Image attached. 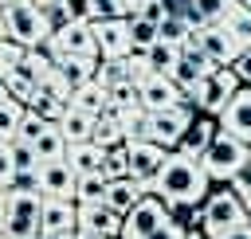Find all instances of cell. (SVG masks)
I'll use <instances>...</instances> for the list:
<instances>
[{"label":"cell","mask_w":251,"mask_h":239,"mask_svg":"<svg viewBox=\"0 0 251 239\" xmlns=\"http://www.w3.org/2000/svg\"><path fill=\"white\" fill-rule=\"evenodd\" d=\"M153 192H161L173 208H196V204L208 200V192H212V176L204 172V165H200L196 157H184V153L173 149L169 165H165L161 176L153 180Z\"/></svg>","instance_id":"6da1fadb"},{"label":"cell","mask_w":251,"mask_h":239,"mask_svg":"<svg viewBox=\"0 0 251 239\" xmlns=\"http://www.w3.org/2000/svg\"><path fill=\"white\" fill-rule=\"evenodd\" d=\"M243 223H251V212H247V200L231 184H220L216 192H208V200H204V223H200L208 239H224L227 231H235Z\"/></svg>","instance_id":"7a4b0ae2"},{"label":"cell","mask_w":251,"mask_h":239,"mask_svg":"<svg viewBox=\"0 0 251 239\" xmlns=\"http://www.w3.org/2000/svg\"><path fill=\"white\" fill-rule=\"evenodd\" d=\"M247 161H251V145L239 141V137L227 133V129H220V133L212 137V145L204 149V157H200V165H204V172L212 176V184H231V176H235Z\"/></svg>","instance_id":"3957f363"},{"label":"cell","mask_w":251,"mask_h":239,"mask_svg":"<svg viewBox=\"0 0 251 239\" xmlns=\"http://www.w3.org/2000/svg\"><path fill=\"white\" fill-rule=\"evenodd\" d=\"M4 24H8V35L24 47H47V39H51V24L43 20V8L35 0L4 4Z\"/></svg>","instance_id":"277c9868"},{"label":"cell","mask_w":251,"mask_h":239,"mask_svg":"<svg viewBox=\"0 0 251 239\" xmlns=\"http://www.w3.org/2000/svg\"><path fill=\"white\" fill-rule=\"evenodd\" d=\"M239 86H243V82H239L235 67H216V71H208V74H204V82L188 94V102H192L200 114L220 118V114H224V106L235 98V90H239Z\"/></svg>","instance_id":"5b68a950"},{"label":"cell","mask_w":251,"mask_h":239,"mask_svg":"<svg viewBox=\"0 0 251 239\" xmlns=\"http://www.w3.org/2000/svg\"><path fill=\"white\" fill-rule=\"evenodd\" d=\"M176 215V208L161 196V192H145L129 212H126V227H122V239H145L153 235L161 223H169Z\"/></svg>","instance_id":"8992f818"},{"label":"cell","mask_w":251,"mask_h":239,"mask_svg":"<svg viewBox=\"0 0 251 239\" xmlns=\"http://www.w3.org/2000/svg\"><path fill=\"white\" fill-rule=\"evenodd\" d=\"M39 215H43V192H16V188H8L4 231H8L12 239L39 235Z\"/></svg>","instance_id":"52a82bcc"},{"label":"cell","mask_w":251,"mask_h":239,"mask_svg":"<svg viewBox=\"0 0 251 239\" xmlns=\"http://www.w3.org/2000/svg\"><path fill=\"white\" fill-rule=\"evenodd\" d=\"M47 51H51V55H90V59H102L98 39H94V20H90L86 12H82V16H75L67 27L51 31Z\"/></svg>","instance_id":"ba28073f"},{"label":"cell","mask_w":251,"mask_h":239,"mask_svg":"<svg viewBox=\"0 0 251 239\" xmlns=\"http://www.w3.org/2000/svg\"><path fill=\"white\" fill-rule=\"evenodd\" d=\"M173 157V145L157 141V137H141V141H129V176L145 180L153 188V180L161 176V168L169 165Z\"/></svg>","instance_id":"9c48e42d"},{"label":"cell","mask_w":251,"mask_h":239,"mask_svg":"<svg viewBox=\"0 0 251 239\" xmlns=\"http://www.w3.org/2000/svg\"><path fill=\"white\" fill-rule=\"evenodd\" d=\"M196 106L184 98V102H176V106H165V110H149L153 114V137L157 141H165V145H180V137L188 133V125L196 121V114H192Z\"/></svg>","instance_id":"30bf717a"},{"label":"cell","mask_w":251,"mask_h":239,"mask_svg":"<svg viewBox=\"0 0 251 239\" xmlns=\"http://www.w3.org/2000/svg\"><path fill=\"white\" fill-rule=\"evenodd\" d=\"M192 39L208 51V59H212L216 67H231V63H235V55L243 51V43L227 31V24H204L200 31H192Z\"/></svg>","instance_id":"8fae6325"},{"label":"cell","mask_w":251,"mask_h":239,"mask_svg":"<svg viewBox=\"0 0 251 239\" xmlns=\"http://www.w3.org/2000/svg\"><path fill=\"white\" fill-rule=\"evenodd\" d=\"M94 39L102 59H126L133 51L129 39V16H110V20H94Z\"/></svg>","instance_id":"7c38bea8"},{"label":"cell","mask_w":251,"mask_h":239,"mask_svg":"<svg viewBox=\"0 0 251 239\" xmlns=\"http://www.w3.org/2000/svg\"><path fill=\"white\" fill-rule=\"evenodd\" d=\"M137 90H141V106H145V110H165V106H176V102L188 98V94L173 82V74H165V71L145 74V78L137 82Z\"/></svg>","instance_id":"4fadbf2b"},{"label":"cell","mask_w":251,"mask_h":239,"mask_svg":"<svg viewBox=\"0 0 251 239\" xmlns=\"http://www.w3.org/2000/svg\"><path fill=\"white\" fill-rule=\"evenodd\" d=\"M75 188H78V172L71 168L67 157H55V161H43V165H39V192H43V196L75 200Z\"/></svg>","instance_id":"5bb4252c"},{"label":"cell","mask_w":251,"mask_h":239,"mask_svg":"<svg viewBox=\"0 0 251 239\" xmlns=\"http://www.w3.org/2000/svg\"><path fill=\"white\" fill-rule=\"evenodd\" d=\"M220 129H227V133H235L239 141L251 145V86H247V82H243V86L235 90V98L224 106V114H220Z\"/></svg>","instance_id":"9a60e30c"},{"label":"cell","mask_w":251,"mask_h":239,"mask_svg":"<svg viewBox=\"0 0 251 239\" xmlns=\"http://www.w3.org/2000/svg\"><path fill=\"white\" fill-rule=\"evenodd\" d=\"M78 227H90V231H102V235L122 239L126 215H122L118 208H110L106 200H102V204H78Z\"/></svg>","instance_id":"2e32d148"},{"label":"cell","mask_w":251,"mask_h":239,"mask_svg":"<svg viewBox=\"0 0 251 239\" xmlns=\"http://www.w3.org/2000/svg\"><path fill=\"white\" fill-rule=\"evenodd\" d=\"M98 63L102 59H90V55H55V78L67 90H78L82 82H90L98 74Z\"/></svg>","instance_id":"e0dca14e"},{"label":"cell","mask_w":251,"mask_h":239,"mask_svg":"<svg viewBox=\"0 0 251 239\" xmlns=\"http://www.w3.org/2000/svg\"><path fill=\"white\" fill-rule=\"evenodd\" d=\"M78 227V200H63V196H43V215H39V231H75Z\"/></svg>","instance_id":"ac0fdd59"},{"label":"cell","mask_w":251,"mask_h":239,"mask_svg":"<svg viewBox=\"0 0 251 239\" xmlns=\"http://www.w3.org/2000/svg\"><path fill=\"white\" fill-rule=\"evenodd\" d=\"M220 133V118H212V114H200L192 125H188V133L180 137V145H176V153H184V157H204V149L212 145V137Z\"/></svg>","instance_id":"d6986e66"},{"label":"cell","mask_w":251,"mask_h":239,"mask_svg":"<svg viewBox=\"0 0 251 239\" xmlns=\"http://www.w3.org/2000/svg\"><path fill=\"white\" fill-rule=\"evenodd\" d=\"M145 192H153V188H149L145 180H137V176H129V172H126V176H114V180L106 184V204H110V208H118V212L126 215V212H129Z\"/></svg>","instance_id":"ffe728a7"},{"label":"cell","mask_w":251,"mask_h":239,"mask_svg":"<svg viewBox=\"0 0 251 239\" xmlns=\"http://www.w3.org/2000/svg\"><path fill=\"white\" fill-rule=\"evenodd\" d=\"M67 161H71V168H75L78 176H86V172H102L106 145L94 141V137H86V141H71V145H67Z\"/></svg>","instance_id":"44dd1931"},{"label":"cell","mask_w":251,"mask_h":239,"mask_svg":"<svg viewBox=\"0 0 251 239\" xmlns=\"http://www.w3.org/2000/svg\"><path fill=\"white\" fill-rule=\"evenodd\" d=\"M94 125H98V114H86L78 106H67V114L59 118V129L67 133V141H86L94 137Z\"/></svg>","instance_id":"7402d4cb"},{"label":"cell","mask_w":251,"mask_h":239,"mask_svg":"<svg viewBox=\"0 0 251 239\" xmlns=\"http://www.w3.org/2000/svg\"><path fill=\"white\" fill-rule=\"evenodd\" d=\"M71 106H78V110H86V114H102V110L110 106V90H106L98 78H90V82H82L78 90H71Z\"/></svg>","instance_id":"603a6c76"},{"label":"cell","mask_w":251,"mask_h":239,"mask_svg":"<svg viewBox=\"0 0 251 239\" xmlns=\"http://www.w3.org/2000/svg\"><path fill=\"white\" fill-rule=\"evenodd\" d=\"M67 133L59 129V121H51L43 133H39V141H35V153H39V161H55V157H67Z\"/></svg>","instance_id":"cb8c5ba5"},{"label":"cell","mask_w":251,"mask_h":239,"mask_svg":"<svg viewBox=\"0 0 251 239\" xmlns=\"http://www.w3.org/2000/svg\"><path fill=\"white\" fill-rule=\"evenodd\" d=\"M39 8H43V20L51 24V31H59V27H67L75 16H82V4H75V0H43Z\"/></svg>","instance_id":"d4e9b609"},{"label":"cell","mask_w":251,"mask_h":239,"mask_svg":"<svg viewBox=\"0 0 251 239\" xmlns=\"http://www.w3.org/2000/svg\"><path fill=\"white\" fill-rule=\"evenodd\" d=\"M106 184H110L106 172H86V176H78L75 200H78V204H102V200H106Z\"/></svg>","instance_id":"484cf974"},{"label":"cell","mask_w":251,"mask_h":239,"mask_svg":"<svg viewBox=\"0 0 251 239\" xmlns=\"http://www.w3.org/2000/svg\"><path fill=\"white\" fill-rule=\"evenodd\" d=\"M129 39H133V51H149L157 39H161V31H157V24L153 20H145V16H129Z\"/></svg>","instance_id":"4316f807"},{"label":"cell","mask_w":251,"mask_h":239,"mask_svg":"<svg viewBox=\"0 0 251 239\" xmlns=\"http://www.w3.org/2000/svg\"><path fill=\"white\" fill-rule=\"evenodd\" d=\"M24 110H27V106H24V102H20L16 94L0 102V137H4V141H12V137H16V129H20V118H24Z\"/></svg>","instance_id":"83f0119b"},{"label":"cell","mask_w":251,"mask_h":239,"mask_svg":"<svg viewBox=\"0 0 251 239\" xmlns=\"http://www.w3.org/2000/svg\"><path fill=\"white\" fill-rule=\"evenodd\" d=\"M224 24H227V31H231V35H235L243 47H251V8H247L243 0H239V4H235V8L224 16Z\"/></svg>","instance_id":"f1b7e54d"},{"label":"cell","mask_w":251,"mask_h":239,"mask_svg":"<svg viewBox=\"0 0 251 239\" xmlns=\"http://www.w3.org/2000/svg\"><path fill=\"white\" fill-rule=\"evenodd\" d=\"M102 172L114 180V176H126L129 172V141H118V145H106V161H102Z\"/></svg>","instance_id":"f546056e"},{"label":"cell","mask_w":251,"mask_h":239,"mask_svg":"<svg viewBox=\"0 0 251 239\" xmlns=\"http://www.w3.org/2000/svg\"><path fill=\"white\" fill-rule=\"evenodd\" d=\"M31 55V47H24V43H16L12 35H4L0 39V74H12L16 67H24V59Z\"/></svg>","instance_id":"4dcf8cb0"},{"label":"cell","mask_w":251,"mask_h":239,"mask_svg":"<svg viewBox=\"0 0 251 239\" xmlns=\"http://www.w3.org/2000/svg\"><path fill=\"white\" fill-rule=\"evenodd\" d=\"M157 31H161V39H165V43H176V47H180V43H184L196 27H192L184 16H165V20L157 24Z\"/></svg>","instance_id":"1f68e13d"},{"label":"cell","mask_w":251,"mask_h":239,"mask_svg":"<svg viewBox=\"0 0 251 239\" xmlns=\"http://www.w3.org/2000/svg\"><path fill=\"white\" fill-rule=\"evenodd\" d=\"M106 90H114L118 82H129V71H126V59H102L98 63V74H94Z\"/></svg>","instance_id":"d6a6232c"},{"label":"cell","mask_w":251,"mask_h":239,"mask_svg":"<svg viewBox=\"0 0 251 239\" xmlns=\"http://www.w3.org/2000/svg\"><path fill=\"white\" fill-rule=\"evenodd\" d=\"M47 125H51V121H47L39 110H31V106H27V110H24V118H20V129H16V137H24V141H31V145H35V141H39V133H43Z\"/></svg>","instance_id":"836d02e7"},{"label":"cell","mask_w":251,"mask_h":239,"mask_svg":"<svg viewBox=\"0 0 251 239\" xmlns=\"http://www.w3.org/2000/svg\"><path fill=\"white\" fill-rule=\"evenodd\" d=\"M176 55H180V47L176 43H165V39H157L153 47H149V63H153V71H173V63H176Z\"/></svg>","instance_id":"e575fe53"},{"label":"cell","mask_w":251,"mask_h":239,"mask_svg":"<svg viewBox=\"0 0 251 239\" xmlns=\"http://www.w3.org/2000/svg\"><path fill=\"white\" fill-rule=\"evenodd\" d=\"M239 0H196V12L204 24H224V16L235 8Z\"/></svg>","instance_id":"d590c367"},{"label":"cell","mask_w":251,"mask_h":239,"mask_svg":"<svg viewBox=\"0 0 251 239\" xmlns=\"http://www.w3.org/2000/svg\"><path fill=\"white\" fill-rule=\"evenodd\" d=\"M82 12L90 20H110V16H126L122 0H82Z\"/></svg>","instance_id":"8d00e7d4"},{"label":"cell","mask_w":251,"mask_h":239,"mask_svg":"<svg viewBox=\"0 0 251 239\" xmlns=\"http://www.w3.org/2000/svg\"><path fill=\"white\" fill-rule=\"evenodd\" d=\"M184 235H188V223H184L180 215H173L169 223H161V227H157L153 235H145V239H184Z\"/></svg>","instance_id":"74e56055"},{"label":"cell","mask_w":251,"mask_h":239,"mask_svg":"<svg viewBox=\"0 0 251 239\" xmlns=\"http://www.w3.org/2000/svg\"><path fill=\"white\" fill-rule=\"evenodd\" d=\"M12 176H16V161H12L8 141H0V188H8V184H12Z\"/></svg>","instance_id":"f35d334b"},{"label":"cell","mask_w":251,"mask_h":239,"mask_svg":"<svg viewBox=\"0 0 251 239\" xmlns=\"http://www.w3.org/2000/svg\"><path fill=\"white\" fill-rule=\"evenodd\" d=\"M8 188H16V192H39V168H31V172H16Z\"/></svg>","instance_id":"ab89813d"},{"label":"cell","mask_w":251,"mask_h":239,"mask_svg":"<svg viewBox=\"0 0 251 239\" xmlns=\"http://www.w3.org/2000/svg\"><path fill=\"white\" fill-rule=\"evenodd\" d=\"M137 16H145V20H153V24H161L169 12H165V0H141V8H137Z\"/></svg>","instance_id":"60d3db41"},{"label":"cell","mask_w":251,"mask_h":239,"mask_svg":"<svg viewBox=\"0 0 251 239\" xmlns=\"http://www.w3.org/2000/svg\"><path fill=\"white\" fill-rule=\"evenodd\" d=\"M231 188H235L243 200H251V161H247V165H243V168L231 176Z\"/></svg>","instance_id":"b9f144b4"},{"label":"cell","mask_w":251,"mask_h":239,"mask_svg":"<svg viewBox=\"0 0 251 239\" xmlns=\"http://www.w3.org/2000/svg\"><path fill=\"white\" fill-rule=\"evenodd\" d=\"M231 67H235L239 82H247V86H251V47H243V51L235 55V63H231Z\"/></svg>","instance_id":"7bdbcfd3"},{"label":"cell","mask_w":251,"mask_h":239,"mask_svg":"<svg viewBox=\"0 0 251 239\" xmlns=\"http://www.w3.org/2000/svg\"><path fill=\"white\" fill-rule=\"evenodd\" d=\"M75 239H114V235H102V231H90V227H78Z\"/></svg>","instance_id":"ee69618b"},{"label":"cell","mask_w":251,"mask_h":239,"mask_svg":"<svg viewBox=\"0 0 251 239\" xmlns=\"http://www.w3.org/2000/svg\"><path fill=\"white\" fill-rule=\"evenodd\" d=\"M224 239H251V223H243V227H235V231H227Z\"/></svg>","instance_id":"f6af8a7d"},{"label":"cell","mask_w":251,"mask_h":239,"mask_svg":"<svg viewBox=\"0 0 251 239\" xmlns=\"http://www.w3.org/2000/svg\"><path fill=\"white\" fill-rule=\"evenodd\" d=\"M78 231V227H75ZM75 231H43V239H75Z\"/></svg>","instance_id":"bcb514c9"},{"label":"cell","mask_w":251,"mask_h":239,"mask_svg":"<svg viewBox=\"0 0 251 239\" xmlns=\"http://www.w3.org/2000/svg\"><path fill=\"white\" fill-rule=\"evenodd\" d=\"M4 212H8V188H0V231H4Z\"/></svg>","instance_id":"7dc6e473"},{"label":"cell","mask_w":251,"mask_h":239,"mask_svg":"<svg viewBox=\"0 0 251 239\" xmlns=\"http://www.w3.org/2000/svg\"><path fill=\"white\" fill-rule=\"evenodd\" d=\"M184 239H208V235H204V227H188V235H184Z\"/></svg>","instance_id":"c3c4849f"},{"label":"cell","mask_w":251,"mask_h":239,"mask_svg":"<svg viewBox=\"0 0 251 239\" xmlns=\"http://www.w3.org/2000/svg\"><path fill=\"white\" fill-rule=\"evenodd\" d=\"M8 35V24H4V0H0V39Z\"/></svg>","instance_id":"681fc988"},{"label":"cell","mask_w":251,"mask_h":239,"mask_svg":"<svg viewBox=\"0 0 251 239\" xmlns=\"http://www.w3.org/2000/svg\"><path fill=\"white\" fill-rule=\"evenodd\" d=\"M27 239H43V231H39V235H27Z\"/></svg>","instance_id":"f907efd6"},{"label":"cell","mask_w":251,"mask_h":239,"mask_svg":"<svg viewBox=\"0 0 251 239\" xmlns=\"http://www.w3.org/2000/svg\"><path fill=\"white\" fill-rule=\"evenodd\" d=\"M0 239H12V235H8V231H0Z\"/></svg>","instance_id":"816d5d0a"},{"label":"cell","mask_w":251,"mask_h":239,"mask_svg":"<svg viewBox=\"0 0 251 239\" xmlns=\"http://www.w3.org/2000/svg\"><path fill=\"white\" fill-rule=\"evenodd\" d=\"M243 4H247V8H251V0H243Z\"/></svg>","instance_id":"f5cc1de1"},{"label":"cell","mask_w":251,"mask_h":239,"mask_svg":"<svg viewBox=\"0 0 251 239\" xmlns=\"http://www.w3.org/2000/svg\"><path fill=\"white\" fill-rule=\"evenodd\" d=\"M247 212H251V200H247Z\"/></svg>","instance_id":"db71d44e"},{"label":"cell","mask_w":251,"mask_h":239,"mask_svg":"<svg viewBox=\"0 0 251 239\" xmlns=\"http://www.w3.org/2000/svg\"><path fill=\"white\" fill-rule=\"evenodd\" d=\"M0 141H4V137H0Z\"/></svg>","instance_id":"11a10c76"}]
</instances>
